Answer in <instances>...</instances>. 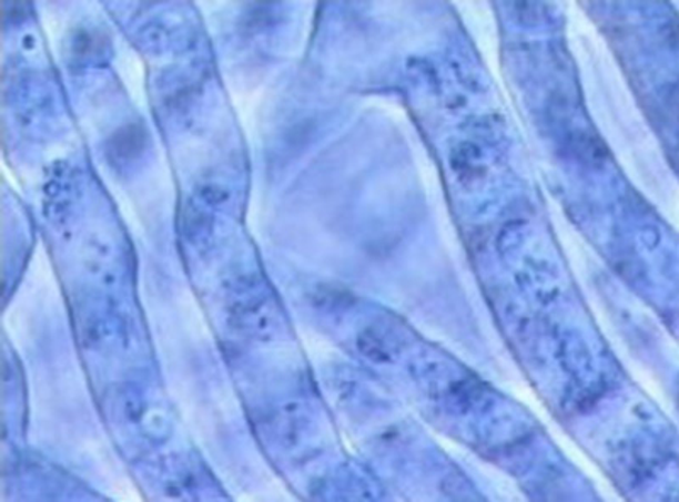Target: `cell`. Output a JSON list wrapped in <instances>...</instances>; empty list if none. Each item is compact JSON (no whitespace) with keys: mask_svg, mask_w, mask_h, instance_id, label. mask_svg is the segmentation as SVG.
Segmentation results:
<instances>
[{"mask_svg":"<svg viewBox=\"0 0 679 502\" xmlns=\"http://www.w3.org/2000/svg\"><path fill=\"white\" fill-rule=\"evenodd\" d=\"M236 326L253 337H268L277 325L278 315L274 303L264 293H249L245 299L239 300L232 309Z\"/></svg>","mask_w":679,"mask_h":502,"instance_id":"obj_2","label":"cell"},{"mask_svg":"<svg viewBox=\"0 0 679 502\" xmlns=\"http://www.w3.org/2000/svg\"><path fill=\"white\" fill-rule=\"evenodd\" d=\"M457 160L454 163V168L459 172L460 177H473V175L479 174V162L477 158H474L473 152L467 150V146L464 145L463 150H457L456 153Z\"/></svg>","mask_w":679,"mask_h":502,"instance_id":"obj_5","label":"cell"},{"mask_svg":"<svg viewBox=\"0 0 679 502\" xmlns=\"http://www.w3.org/2000/svg\"><path fill=\"white\" fill-rule=\"evenodd\" d=\"M146 131L141 124H128L112 134L109 140V155L116 162L133 160L146 146Z\"/></svg>","mask_w":679,"mask_h":502,"instance_id":"obj_4","label":"cell"},{"mask_svg":"<svg viewBox=\"0 0 679 502\" xmlns=\"http://www.w3.org/2000/svg\"><path fill=\"white\" fill-rule=\"evenodd\" d=\"M201 473L188 462H175L162 478L165 495L172 501H191L200 492Z\"/></svg>","mask_w":679,"mask_h":502,"instance_id":"obj_3","label":"cell"},{"mask_svg":"<svg viewBox=\"0 0 679 502\" xmlns=\"http://www.w3.org/2000/svg\"><path fill=\"white\" fill-rule=\"evenodd\" d=\"M112 420L126 440L155 447L172 433L174 416L159 396L141 387H126L112 404Z\"/></svg>","mask_w":679,"mask_h":502,"instance_id":"obj_1","label":"cell"},{"mask_svg":"<svg viewBox=\"0 0 679 502\" xmlns=\"http://www.w3.org/2000/svg\"><path fill=\"white\" fill-rule=\"evenodd\" d=\"M662 107L672 120H679V83H671L662 92Z\"/></svg>","mask_w":679,"mask_h":502,"instance_id":"obj_6","label":"cell"}]
</instances>
